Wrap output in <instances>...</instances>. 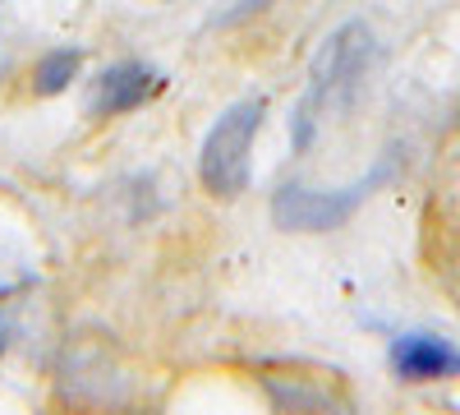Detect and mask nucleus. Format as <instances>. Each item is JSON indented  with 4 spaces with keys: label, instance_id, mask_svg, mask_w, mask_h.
<instances>
[{
    "label": "nucleus",
    "instance_id": "obj_1",
    "mask_svg": "<svg viewBox=\"0 0 460 415\" xmlns=\"http://www.w3.org/2000/svg\"><path fill=\"white\" fill-rule=\"evenodd\" d=\"M262 111H267L262 97H240L235 106H226L217 116V125L208 130L203 158H199V180L217 199H235L249 185L253 139H258V125H262Z\"/></svg>",
    "mask_w": 460,
    "mask_h": 415
},
{
    "label": "nucleus",
    "instance_id": "obj_2",
    "mask_svg": "<svg viewBox=\"0 0 460 415\" xmlns=\"http://www.w3.org/2000/svg\"><path fill=\"white\" fill-rule=\"evenodd\" d=\"M368 28L364 23H345V28H336L327 42H323V51L314 56V88H309V102L299 106V121H295V143L304 148L309 143V134H314V106L318 102H327L336 88H350L355 79H359V69H364V60H368Z\"/></svg>",
    "mask_w": 460,
    "mask_h": 415
},
{
    "label": "nucleus",
    "instance_id": "obj_3",
    "mask_svg": "<svg viewBox=\"0 0 460 415\" xmlns=\"http://www.w3.org/2000/svg\"><path fill=\"white\" fill-rule=\"evenodd\" d=\"M368 185H350V190H304V185H281L272 199V217L281 231H332L359 208Z\"/></svg>",
    "mask_w": 460,
    "mask_h": 415
},
{
    "label": "nucleus",
    "instance_id": "obj_4",
    "mask_svg": "<svg viewBox=\"0 0 460 415\" xmlns=\"http://www.w3.org/2000/svg\"><path fill=\"white\" fill-rule=\"evenodd\" d=\"M392 369L405 383L460 379V347L438 332H401L392 342Z\"/></svg>",
    "mask_w": 460,
    "mask_h": 415
},
{
    "label": "nucleus",
    "instance_id": "obj_5",
    "mask_svg": "<svg viewBox=\"0 0 460 415\" xmlns=\"http://www.w3.org/2000/svg\"><path fill=\"white\" fill-rule=\"evenodd\" d=\"M162 74L143 65V60H120V65H111L93 97H88V116H125V111H138L152 93H162Z\"/></svg>",
    "mask_w": 460,
    "mask_h": 415
},
{
    "label": "nucleus",
    "instance_id": "obj_6",
    "mask_svg": "<svg viewBox=\"0 0 460 415\" xmlns=\"http://www.w3.org/2000/svg\"><path fill=\"white\" fill-rule=\"evenodd\" d=\"M79 65H84V51H79V47L47 51L42 60L32 65V93H37V97H56V93H65L74 79H79Z\"/></svg>",
    "mask_w": 460,
    "mask_h": 415
},
{
    "label": "nucleus",
    "instance_id": "obj_7",
    "mask_svg": "<svg viewBox=\"0 0 460 415\" xmlns=\"http://www.w3.org/2000/svg\"><path fill=\"white\" fill-rule=\"evenodd\" d=\"M262 5H267V0H240V5H235V10H230L226 19H244V14H258Z\"/></svg>",
    "mask_w": 460,
    "mask_h": 415
},
{
    "label": "nucleus",
    "instance_id": "obj_8",
    "mask_svg": "<svg viewBox=\"0 0 460 415\" xmlns=\"http://www.w3.org/2000/svg\"><path fill=\"white\" fill-rule=\"evenodd\" d=\"M0 347H5V323H0Z\"/></svg>",
    "mask_w": 460,
    "mask_h": 415
}]
</instances>
